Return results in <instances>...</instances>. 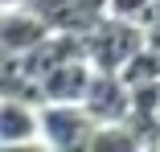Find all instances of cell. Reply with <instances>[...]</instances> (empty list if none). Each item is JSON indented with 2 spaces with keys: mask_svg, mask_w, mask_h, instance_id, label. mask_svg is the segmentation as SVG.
I'll list each match as a JSON object with an SVG mask.
<instances>
[{
  "mask_svg": "<svg viewBox=\"0 0 160 152\" xmlns=\"http://www.w3.org/2000/svg\"><path fill=\"white\" fill-rule=\"evenodd\" d=\"M144 45H148V29L132 17H115V13H107L86 33V58L94 62V70H111V74H119L127 66V58Z\"/></svg>",
  "mask_w": 160,
  "mask_h": 152,
  "instance_id": "6da1fadb",
  "label": "cell"
},
{
  "mask_svg": "<svg viewBox=\"0 0 160 152\" xmlns=\"http://www.w3.org/2000/svg\"><path fill=\"white\" fill-rule=\"evenodd\" d=\"M99 119H94L82 103H45L41 107V144L58 152H74L86 148Z\"/></svg>",
  "mask_w": 160,
  "mask_h": 152,
  "instance_id": "7a4b0ae2",
  "label": "cell"
},
{
  "mask_svg": "<svg viewBox=\"0 0 160 152\" xmlns=\"http://www.w3.org/2000/svg\"><path fill=\"white\" fill-rule=\"evenodd\" d=\"M82 107L99 119V124L127 119V111H132V86H127L119 74H111V70H94V82H90V90H86Z\"/></svg>",
  "mask_w": 160,
  "mask_h": 152,
  "instance_id": "3957f363",
  "label": "cell"
},
{
  "mask_svg": "<svg viewBox=\"0 0 160 152\" xmlns=\"http://www.w3.org/2000/svg\"><path fill=\"white\" fill-rule=\"evenodd\" d=\"M49 33H53L49 21L37 17L29 4H4V21H0V45H4V53H29Z\"/></svg>",
  "mask_w": 160,
  "mask_h": 152,
  "instance_id": "277c9868",
  "label": "cell"
},
{
  "mask_svg": "<svg viewBox=\"0 0 160 152\" xmlns=\"http://www.w3.org/2000/svg\"><path fill=\"white\" fill-rule=\"evenodd\" d=\"M90 82H94V62L90 58H70V62H62L58 70H49L41 78L45 103H82Z\"/></svg>",
  "mask_w": 160,
  "mask_h": 152,
  "instance_id": "5b68a950",
  "label": "cell"
},
{
  "mask_svg": "<svg viewBox=\"0 0 160 152\" xmlns=\"http://www.w3.org/2000/svg\"><path fill=\"white\" fill-rule=\"evenodd\" d=\"M37 140H41V115H33V103L4 99V107H0V144H4V152H21Z\"/></svg>",
  "mask_w": 160,
  "mask_h": 152,
  "instance_id": "8992f818",
  "label": "cell"
},
{
  "mask_svg": "<svg viewBox=\"0 0 160 152\" xmlns=\"http://www.w3.org/2000/svg\"><path fill=\"white\" fill-rule=\"evenodd\" d=\"M90 152H132V148H140V140H136V132L127 128V119H115V124H99L94 128V136H90V144H86Z\"/></svg>",
  "mask_w": 160,
  "mask_h": 152,
  "instance_id": "52a82bcc",
  "label": "cell"
},
{
  "mask_svg": "<svg viewBox=\"0 0 160 152\" xmlns=\"http://www.w3.org/2000/svg\"><path fill=\"white\" fill-rule=\"evenodd\" d=\"M119 78H123L127 86H136V82H152V78H160V49H152V45L136 49L132 58H127V66L119 70Z\"/></svg>",
  "mask_w": 160,
  "mask_h": 152,
  "instance_id": "ba28073f",
  "label": "cell"
},
{
  "mask_svg": "<svg viewBox=\"0 0 160 152\" xmlns=\"http://www.w3.org/2000/svg\"><path fill=\"white\" fill-rule=\"evenodd\" d=\"M132 111H160V78L132 86Z\"/></svg>",
  "mask_w": 160,
  "mask_h": 152,
  "instance_id": "9c48e42d",
  "label": "cell"
},
{
  "mask_svg": "<svg viewBox=\"0 0 160 152\" xmlns=\"http://www.w3.org/2000/svg\"><path fill=\"white\" fill-rule=\"evenodd\" d=\"M144 8H148V0H111V13H115V17H132V21H140Z\"/></svg>",
  "mask_w": 160,
  "mask_h": 152,
  "instance_id": "30bf717a",
  "label": "cell"
},
{
  "mask_svg": "<svg viewBox=\"0 0 160 152\" xmlns=\"http://www.w3.org/2000/svg\"><path fill=\"white\" fill-rule=\"evenodd\" d=\"M148 45H152V49H160V25H152V29H148Z\"/></svg>",
  "mask_w": 160,
  "mask_h": 152,
  "instance_id": "8fae6325",
  "label": "cell"
},
{
  "mask_svg": "<svg viewBox=\"0 0 160 152\" xmlns=\"http://www.w3.org/2000/svg\"><path fill=\"white\" fill-rule=\"evenodd\" d=\"M4 4H25V0H4Z\"/></svg>",
  "mask_w": 160,
  "mask_h": 152,
  "instance_id": "7c38bea8",
  "label": "cell"
}]
</instances>
